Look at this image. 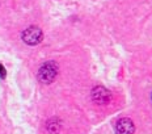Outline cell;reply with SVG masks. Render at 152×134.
<instances>
[{
    "mask_svg": "<svg viewBox=\"0 0 152 134\" xmlns=\"http://www.w3.org/2000/svg\"><path fill=\"white\" fill-rule=\"evenodd\" d=\"M56 74H58V66L54 62H47L38 71V79L42 83L49 84V83H51L55 79Z\"/></svg>",
    "mask_w": 152,
    "mask_h": 134,
    "instance_id": "cell-1",
    "label": "cell"
},
{
    "mask_svg": "<svg viewBox=\"0 0 152 134\" xmlns=\"http://www.w3.org/2000/svg\"><path fill=\"white\" fill-rule=\"evenodd\" d=\"M43 34L42 30L38 27H29L28 29L24 30L23 33V41L28 45H37L42 41Z\"/></svg>",
    "mask_w": 152,
    "mask_h": 134,
    "instance_id": "cell-2",
    "label": "cell"
},
{
    "mask_svg": "<svg viewBox=\"0 0 152 134\" xmlns=\"http://www.w3.org/2000/svg\"><path fill=\"white\" fill-rule=\"evenodd\" d=\"M92 99L96 101L97 104H106L110 101V92L104 87H96L92 91Z\"/></svg>",
    "mask_w": 152,
    "mask_h": 134,
    "instance_id": "cell-3",
    "label": "cell"
},
{
    "mask_svg": "<svg viewBox=\"0 0 152 134\" xmlns=\"http://www.w3.org/2000/svg\"><path fill=\"white\" fill-rule=\"evenodd\" d=\"M117 134H134L135 126L130 119H121L115 125Z\"/></svg>",
    "mask_w": 152,
    "mask_h": 134,
    "instance_id": "cell-4",
    "label": "cell"
},
{
    "mask_svg": "<svg viewBox=\"0 0 152 134\" xmlns=\"http://www.w3.org/2000/svg\"><path fill=\"white\" fill-rule=\"evenodd\" d=\"M47 129H49L50 133L55 134L59 132V129H61V124L59 122H53V121H50L49 124H47Z\"/></svg>",
    "mask_w": 152,
    "mask_h": 134,
    "instance_id": "cell-5",
    "label": "cell"
},
{
    "mask_svg": "<svg viewBox=\"0 0 152 134\" xmlns=\"http://www.w3.org/2000/svg\"><path fill=\"white\" fill-rule=\"evenodd\" d=\"M0 76H1V78H4L5 76V68L1 65H0Z\"/></svg>",
    "mask_w": 152,
    "mask_h": 134,
    "instance_id": "cell-6",
    "label": "cell"
}]
</instances>
